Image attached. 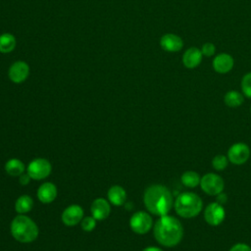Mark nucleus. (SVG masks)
<instances>
[{
    "label": "nucleus",
    "mask_w": 251,
    "mask_h": 251,
    "mask_svg": "<svg viewBox=\"0 0 251 251\" xmlns=\"http://www.w3.org/2000/svg\"><path fill=\"white\" fill-rule=\"evenodd\" d=\"M183 235L180 222L172 216H161L154 225L155 239L163 246L173 247L177 245Z\"/></svg>",
    "instance_id": "nucleus-1"
},
{
    "label": "nucleus",
    "mask_w": 251,
    "mask_h": 251,
    "mask_svg": "<svg viewBox=\"0 0 251 251\" xmlns=\"http://www.w3.org/2000/svg\"><path fill=\"white\" fill-rule=\"evenodd\" d=\"M143 201L147 210L159 217L168 215L173 206L171 191L161 184H153L147 187L143 195Z\"/></svg>",
    "instance_id": "nucleus-2"
},
{
    "label": "nucleus",
    "mask_w": 251,
    "mask_h": 251,
    "mask_svg": "<svg viewBox=\"0 0 251 251\" xmlns=\"http://www.w3.org/2000/svg\"><path fill=\"white\" fill-rule=\"evenodd\" d=\"M11 233L13 237L22 243L34 241L38 236V226L27 216L19 214L11 223Z\"/></svg>",
    "instance_id": "nucleus-3"
},
{
    "label": "nucleus",
    "mask_w": 251,
    "mask_h": 251,
    "mask_svg": "<svg viewBox=\"0 0 251 251\" xmlns=\"http://www.w3.org/2000/svg\"><path fill=\"white\" fill-rule=\"evenodd\" d=\"M175 210L182 218H193L197 216L203 207L201 198L192 192L179 194L175 201Z\"/></svg>",
    "instance_id": "nucleus-4"
},
{
    "label": "nucleus",
    "mask_w": 251,
    "mask_h": 251,
    "mask_svg": "<svg viewBox=\"0 0 251 251\" xmlns=\"http://www.w3.org/2000/svg\"><path fill=\"white\" fill-rule=\"evenodd\" d=\"M26 171L31 179L40 180L49 176L52 172V166L48 160L44 158H36L28 164Z\"/></svg>",
    "instance_id": "nucleus-5"
},
{
    "label": "nucleus",
    "mask_w": 251,
    "mask_h": 251,
    "mask_svg": "<svg viewBox=\"0 0 251 251\" xmlns=\"http://www.w3.org/2000/svg\"><path fill=\"white\" fill-rule=\"evenodd\" d=\"M153 225L151 216L143 211L134 213L129 220V226L135 233L144 234L147 233Z\"/></svg>",
    "instance_id": "nucleus-6"
},
{
    "label": "nucleus",
    "mask_w": 251,
    "mask_h": 251,
    "mask_svg": "<svg viewBox=\"0 0 251 251\" xmlns=\"http://www.w3.org/2000/svg\"><path fill=\"white\" fill-rule=\"evenodd\" d=\"M201 188L209 195H218L224 190V180L216 174H206L200 180Z\"/></svg>",
    "instance_id": "nucleus-7"
},
{
    "label": "nucleus",
    "mask_w": 251,
    "mask_h": 251,
    "mask_svg": "<svg viewBox=\"0 0 251 251\" xmlns=\"http://www.w3.org/2000/svg\"><path fill=\"white\" fill-rule=\"evenodd\" d=\"M250 157V149L247 144L243 142L234 143L230 146L227 152L228 161L235 165L244 164Z\"/></svg>",
    "instance_id": "nucleus-8"
},
{
    "label": "nucleus",
    "mask_w": 251,
    "mask_h": 251,
    "mask_svg": "<svg viewBox=\"0 0 251 251\" xmlns=\"http://www.w3.org/2000/svg\"><path fill=\"white\" fill-rule=\"evenodd\" d=\"M226 217V212L222 204L214 202L209 204L204 211V219L210 226H219L223 223Z\"/></svg>",
    "instance_id": "nucleus-9"
},
{
    "label": "nucleus",
    "mask_w": 251,
    "mask_h": 251,
    "mask_svg": "<svg viewBox=\"0 0 251 251\" xmlns=\"http://www.w3.org/2000/svg\"><path fill=\"white\" fill-rule=\"evenodd\" d=\"M83 219V209L76 204L68 206L62 213V222L68 226L77 225Z\"/></svg>",
    "instance_id": "nucleus-10"
},
{
    "label": "nucleus",
    "mask_w": 251,
    "mask_h": 251,
    "mask_svg": "<svg viewBox=\"0 0 251 251\" xmlns=\"http://www.w3.org/2000/svg\"><path fill=\"white\" fill-rule=\"evenodd\" d=\"M29 75V67L24 61H17L9 68V78L15 83H21L25 81Z\"/></svg>",
    "instance_id": "nucleus-11"
},
{
    "label": "nucleus",
    "mask_w": 251,
    "mask_h": 251,
    "mask_svg": "<svg viewBox=\"0 0 251 251\" xmlns=\"http://www.w3.org/2000/svg\"><path fill=\"white\" fill-rule=\"evenodd\" d=\"M90 211H91V216L97 221H102L105 220L106 218H108V216L110 215L111 212V208H110V204L109 202L102 198H96L90 207Z\"/></svg>",
    "instance_id": "nucleus-12"
},
{
    "label": "nucleus",
    "mask_w": 251,
    "mask_h": 251,
    "mask_svg": "<svg viewBox=\"0 0 251 251\" xmlns=\"http://www.w3.org/2000/svg\"><path fill=\"white\" fill-rule=\"evenodd\" d=\"M160 45L162 49L168 52H177L183 46L182 39L174 33L164 34L160 39Z\"/></svg>",
    "instance_id": "nucleus-13"
},
{
    "label": "nucleus",
    "mask_w": 251,
    "mask_h": 251,
    "mask_svg": "<svg viewBox=\"0 0 251 251\" xmlns=\"http://www.w3.org/2000/svg\"><path fill=\"white\" fill-rule=\"evenodd\" d=\"M234 65L233 58L226 53H221L217 55L213 60V68L219 74L228 73Z\"/></svg>",
    "instance_id": "nucleus-14"
},
{
    "label": "nucleus",
    "mask_w": 251,
    "mask_h": 251,
    "mask_svg": "<svg viewBox=\"0 0 251 251\" xmlns=\"http://www.w3.org/2000/svg\"><path fill=\"white\" fill-rule=\"evenodd\" d=\"M57 197V187L52 182H45L37 189V198L40 202L48 204L55 200Z\"/></svg>",
    "instance_id": "nucleus-15"
},
{
    "label": "nucleus",
    "mask_w": 251,
    "mask_h": 251,
    "mask_svg": "<svg viewBox=\"0 0 251 251\" xmlns=\"http://www.w3.org/2000/svg\"><path fill=\"white\" fill-rule=\"evenodd\" d=\"M202 57L203 54L201 50L196 47H190L183 53L182 63L187 69H193L199 66L202 61Z\"/></svg>",
    "instance_id": "nucleus-16"
},
{
    "label": "nucleus",
    "mask_w": 251,
    "mask_h": 251,
    "mask_svg": "<svg viewBox=\"0 0 251 251\" xmlns=\"http://www.w3.org/2000/svg\"><path fill=\"white\" fill-rule=\"evenodd\" d=\"M110 203L115 206H122L126 200V192L125 188L120 185H113L109 188L107 193Z\"/></svg>",
    "instance_id": "nucleus-17"
},
{
    "label": "nucleus",
    "mask_w": 251,
    "mask_h": 251,
    "mask_svg": "<svg viewBox=\"0 0 251 251\" xmlns=\"http://www.w3.org/2000/svg\"><path fill=\"white\" fill-rule=\"evenodd\" d=\"M25 170V164L17 158L9 159L5 164V171L8 175L12 176H20L24 174Z\"/></svg>",
    "instance_id": "nucleus-18"
},
{
    "label": "nucleus",
    "mask_w": 251,
    "mask_h": 251,
    "mask_svg": "<svg viewBox=\"0 0 251 251\" xmlns=\"http://www.w3.org/2000/svg\"><path fill=\"white\" fill-rule=\"evenodd\" d=\"M33 207V200L28 195L20 196L15 203V209L18 214H25L28 213Z\"/></svg>",
    "instance_id": "nucleus-19"
},
{
    "label": "nucleus",
    "mask_w": 251,
    "mask_h": 251,
    "mask_svg": "<svg viewBox=\"0 0 251 251\" xmlns=\"http://www.w3.org/2000/svg\"><path fill=\"white\" fill-rule=\"evenodd\" d=\"M16 38L13 34L5 32L0 35V52L10 53L16 47Z\"/></svg>",
    "instance_id": "nucleus-20"
},
{
    "label": "nucleus",
    "mask_w": 251,
    "mask_h": 251,
    "mask_svg": "<svg viewBox=\"0 0 251 251\" xmlns=\"http://www.w3.org/2000/svg\"><path fill=\"white\" fill-rule=\"evenodd\" d=\"M224 100H225L226 105H227L228 107H231V108H235V107L240 106L243 103L244 99H243V95L241 93H239L238 91L230 90L226 93Z\"/></svg>",
    "instance_id": "nucleus-21"
},
{
    "label": "nucleus",
    "mask_w": 251,
    "mask_h": 251,
    "mask_svg": "<svg viewBox=\"0 0 251 251\" xmlns=\"http://www.w3.org/2000/svg\"><path fill=\"white\" fill-rule=\"evenodd\" d=\"M200 176L193 171H187L181 176V182L187 187H196L200 184Z\"/></svg>",
    "instance_id": "nucleus-22"
},
{
    "label": "nucleus",
    "mask_w": 251,
    "mask_h": 251,
    "mask_svg": "<svg viewBox=\"0 0 251 251\" xmlns=\"http://www.w3.org/2000/svg\"><path fill=\"white\" fill-rule=\"evenodd\" d=\"M227 160L228 158L226 157L225 155L219 154L217 156H215L212 160V166L214 167L215 170L217 171H223L226 168L227 166Z\"/></svg>",
    "instance_id": "nucleus-23"
},
{
    "label": "nucleus",
    "mask_w": 251,
    "mask_h": 251,
    "mask_svg": "<svg viewBox=\"0 0 251 251\" xmlns=\"http://www.w3.org/2000/svg\"><path fill=\"white\" fill-rule=\"evenodd\" d=\"M241 89L243 94L251 98V72L247 73L241 79Z\"/></svg>",
    "instance_id": "nucleus-24"
},
{
    "label": "nucleus",
    "mask_w": 251,
    "mask_h": 251,
    "mask_svg": "<svg viewBox=\"0 0 251 251\" xmlns=\"http://www.w3.org/2000/svg\"><path fill=\"white\" fill-rule=\"evenodd\" d=\"M80 225H81V228L84 230V231H92L95 226H96V220L92 217V216H88V217H84L81 222H80Z\"/></svg>",
    "instance_id": "nucleus-25"
},
{
    "label": "nucleus",
    "mask_w": 251,
    "mask_h": 251,
    "mask_svg": "<svg viewBox=\"0 0 251 251\" xmlns=\"http://www.w3.org/2000/svg\"><path fill=\"white\" fill-rule=\"evenodd\" d=\"M215 51H216V47L213 43H210V42H207L205 44H203L202 48H201V52L203 54V56H206V57H211L215 54Z\"/></svg>",
    "instance_id": "nucleus-26"
},
{
    "label": "nucleus",
    "mask_w": 251,
    "mask_h": 251,
    "mask_svg": "<svg viewBox=\"0 0 251 251\" xmlns=\"http://www.w3.org/2000/svg\"><path fill=\"white\" fill-rule=\"evenodd\" d=\"M229 251H251V247L245 243H237L233 245Z\"/></svg>",
    "instance_id": "nucleus-27"
},
{
    "label": "nucleus",
    "mask_w": 251,
    "mask_h": 251,
    "mask_svg": "<svg viewBox=\"0 0 251 251\" xmlns=\"http://www.w3.org/2000/svg\"><path fill=\"white\" fill-rule=\"evenodd\" d=\"M30 179H31V178H30V176H29L27 174H23V175L20 176L19 181H20V183H21L22 185H26V184L29 182Z\"/></svg>",
    "instance_id": "nucleus-28"
},
{
    "label": "nucleus",
    "mask_w": 251,
    "mask_h": 251,
    "mask_svg": "<svg viewBox=\"0 0 251 251\" xmlns=\"http://www.w3.org/2000/svg\"><path fill=\"white\" fill-rule=\"evenodd\" d=\"M142 251H163L161 248L159 247H155V246H149V247H146L144 248Z\"/></svg>",
    "instance_id": "nucleus-29"
},
{
    "label": "nucleus",
    "mask_w": 251,
    "mask_h": 251,
    "mask_svg": "<svg viewBox=\"0 0 251 251\" xmlns=\"http://www.w3.org/2000/svg\"><path fill=\"white\" fill-rule=\"evenodd\" d=\"M250 110H251V109H250Z\"/></svg>",
    "instance_id": "nucleus-30"
}]
</instances>
